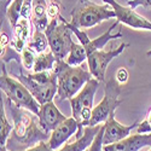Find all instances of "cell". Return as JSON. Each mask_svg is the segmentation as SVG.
Instances as JSON below:
<instances>
[{
  "mask_svg": "<svg viewBox=\"0 0 151 151\" xmlns=\"http://www.w3.org/2000/svg\"><path fill=\"white\" fill-rule=\"evenodd\" d=\"M71 22L74 27L80 29H88L103 21L115 18V12L111 6L97 5L91 0H79L71 11Z\"/></svg>",
  "mask_w": 151,
  "mask_h": 151,
  "instance_id": "obj_2",
  "label": "cell"
},
{
  "mask_svg": "<svg viewBox=\"0 0 151 151\" xmlns=\"http://www.w3.org/2000/svg\"><path fill=\"white\" fill-rule=\"evenodd\" d=\"M129 45L122 42L121 45H119L116 48H112L110 51H102V50H98L92 53H90L87 56V63H88V70L91 73V75L100 81H104L105 79V73L108 69V65L111 60H114L117 56H120L124 48H127Z\"/></svg>",
  "mask_w": 151,
  "mask_h": 151,
  "instance_id": "obj_8",
  "label": "cell"
},
{
  "mask_svg": "<svg viewBox=\"0 0 151 151\" xmlns=\"http://www.w3.org/2000/svg\"><path fill=\"white\" fill-rule=\"evenodd\" d=\"M27 46L30 47L32 50H34L36 53L45 52L48 47V41H47V36H46L45 32L35 29V32L32 35V39L28 41Z\"/></svg>",
  "mask_w": 151,
  "mask_h": 151,
  "instance_id": "obj_21",
  "label": "cell"
},
{
  "mask_svg": "<svg viewBox=\"0 0 151 151\" xmlns=\"http://www.w3.org/2000/svg\"><path fill=\"white\" fill-rule=\"evenodd\" d=\"M9 42H10V40H9L7 34L4 33V32H0V44L6 47V46L9 45Z\"/></svg>",
  "mask_w": 151,
  "mask_h": 151,
  "instance_id": "obj_31",
  "label": "cell"
},
{
  "mask_svg": "<svg viewBox=\"0 0 151 151\" xmlns=\"http://www.w3.org/2000/svg\"><path fill=\"white\" fill-rule=\"evenodd\" d=\"M104 91V97L100 100V103L93 108L91 120L87 126H97L105 122L110 116L115 115L117 106L122 103V100L120 99L121 85H119L115 79H111L105 83Z\"/></svg>",
  "mask_w": 151,
  "mask_h": 151,
  "instance_id": "obj_7",
  "label": "cell"
},
{
  "mask_svg": "<svg viewBox=\"0 0 151 151\" xmlns=\"http://www.w3.org/2000/svg\"><path fill=\"white\" fill-rule=\"evenodd\" d=\"M1 24H3V19H0V32H1Z\"/></svg>",
  "mask_w": 151,
  "mask_h": 151,
  "instance_id": "obj_34",
  "label": "cell"
},
{
  "mask_svg": "<svg viewBox=\"0 0 151 151\" xmlns=\"http://www.w3.org/2000/svg\"><path fill=\"white\" fill-rule=\"evenodd\" d=\"M146 55H147V56H151V50H150V51H147V52H146Z\"/></svg>",
  "mask_w": 151,
  "mask_h": 151,
  "instance_id": "obj_35",
  "label": "cell"
},
{
  "mask_svg": "<svg viewBox=\"0 0 151 151\" xmlns=\"http://www.w3.org/2000/svg\"><path fill=\"white\" fill-rule=\"evenodd\" d=\"M127 5L131 9H137L138 6L151 7V0H127Z\"/></svg>",
  "mask_w": 151,
  "mask_h": 151,
  "instance_id": "obj_28",
  "label": "cell"
},
{
  "mask_svg": "<svg viewBox=\"0 0 151 151\" xmlns=\"http://www.w3.org/2000/svg\"><path fill=\"white\" fill-rule=\"evenodd\" d=\"M115 80L117 81L119 85H123V83L127 82V80H128V71H127V69L123 68V67L120 68V69L116 71V78H115Z\"/></svg>",
  "mask_w": 151,
  "mask_h": 151,
  "instance_id": "obj_27",
  "label": "cell"
},
{
  "mask_svg": "<svg viewBox=\"0 0 151 151\" xmlns=\"http://www.w3.org/2000/svg\"><path fill=\"white\" fill-rule=\"evenodd\" d=\"M5 48H6L5 46H3L1 44H0V57H1V56L5 53Z\"/></svg>",
  "mask_w": 151,
  "mask_h": 151,
  "instance_id": "obj_32",
  "label": "cell"
},
{
  "mask_svg": "<svg viewBox=\"0 0 151 151\" xmlns=\"http://www.w3.org/2000/svg\"><path fill=\"white\" fill-rule=\"evenodd\" d=\"M85 60H87V52H86L85 47L80 42L79 44L74 42L70 48V52L68 53V56L65 58V62L69 65L76 67V65H81Z\"/></svg>",
  "mask_w": 151,
  "mask_h": 151,
  "instance_id": "obj_20",
  "label": "cell"
},
{
  "mask_svg": "<svg viewBox=\"0 0 151 151\" xmlns=\"http://www.w3.org/2000/svg\"><path fill=\"white\" fill-rule=\"evenodd\" d=\"M86 151H87V150H86Z\"/></svg>",
  "mask_w": 151,
  "mask_h": 151,
  "instance_id": "obj_39",
  "label": "cell"
},
{
  "mask_svg": "<svg viewBox=\"0 0 151 151\" xmlns=\"http://www.w3.org/2000/svg\"><path fill=\"white\" fill-rule=\"evenodd\" d=\"M98 87L99 81L92 78L85 83V86L79 91L78 94H75L71 99H69L71 105V115L82 127L83 126L86 127L91 120L94 96Z\"/></svg>",
  "mask_w": 151,
  "mask_h": 151,
  "instance_id": "obj_6",
  "label": "cell"
},
{
  "mask_svg": "<svg viewBox=\"0 0 151 151\" xmlns=\"http://www.w3.org/2000/svg\"><path fill=\"white\" fill-rule=\"evenodd\" d=\"M30 19L21 17L17 24L14 27L15 34H14V40L11 42V47L16 50L17 52H22V50L27 46L29 34H30V27H29Z\"/></svg>",
  "mask_w": 151,
  "mask_h": 151,
  "instance_id": "obj_16",
  "label": "cell"
},
{
  "mask_svg": "<svg viewBox=\"0 0 151 151\" xmlns=\"http://www.w3.org/2000/svg\"><path fill=\"white\" fill-rule=\"evenodd\" d=\"M36 52L34 50H32L30 47L26 46L22 52H21V59H22V64L23 68L26 70H33L34 64H35V59H36Z\"/></svg>",
  "mask_w": 151,
  "mask_h": 151,
  "instance_id": "obj_23",
  "label": "cell"
},
{
  "mask_svg": "<svg viewBox=\"0 0 151 151\" xmlns=\"http://www.w3.org/2000/svg\"><path fill=\"white\" fill-rule=\"evenodd\" d=\"M0 151H7L6 149H0Z\"/></svg>",
  "mask_w": 151,
  "mask_h": 151,
  "instance_id": "obj_36",
  "label": "cell"
},
{
  "mask_svg": "<svg viewBox=\"0 0 151 151\" xmlns=\"http://www.w3.org/2000/svg\"><path fill=\"white\" fill-rule=\"evenodd\" d=\"M11 1H12V0H7V4H10Z\"/></svg>",
  "mask_w": 151,
  "mask_h": 151,
  "instance_id": "obj_37",
  "label": "cell"
},
{
  "mask_svg": "<svg viewBox=\"0 0 151 151\" xmlns=\"http://www.w3.org/2000/svg\"><path fill=\"white\" fill-rule=\"evenodd\" d=\"M50 3H55V4L62 5V0H50Z\"/></svg>",
  "mask_w": 151,
  "mask_h": 151,
  "instance_id": "obj_33",
  "label": "cell"
},
{
  "mask_svg": "<svg viewBox=\"0 0 151 151\" xmlns=\"http://www.w3.org/2000/svg\"><path fill=\"white\" fill-rule=\"evenodd\" d=\"M137 133H151V109L147 112L146 119L142 123L138 124Z\"/></svg>",
  "mask_w": 151,
  "mask_h": 151,
  "instance_id": "obj_25",
  "label": "cell"
},
{
  "mask_svg": "<svg viewBox=\"0 0 151 151\" xmlns=\"http://www.w3.org/2000/svg\"><path fill=\"white\" fill-rule=\"evenodd\" d=\"M56 57L52 53V51H45L41 53L36 55L35 64L33 68L34 73H41V71H47V70H53L55 64H56Z\"/></svg>",
  "mask_w": 151,
  "mask_h": 151,
  "instance_id": "obj_19",
  "label": "cell"
},
{
  "mask_svg": "<svg viewBox=\"0 0 151 151\" xmlns=\"http://www.w3.org/2000/svg\"><path fill=\"white\" fill-rule=\"evenodd\" d=\"M39 126L45 133L52 132L59 123H62L67 117L62 114L53 102H47L40 105V111L37 114Z\"/></svg>",
  "mask_w": 151,
  "mask_h": 151,
  "instance_id": "obj_13",
  "label": "cell"
},
{
  "mask_svg": "<svg viewBox=\"0 0 151 151\" xmlns=\"http://www.w3.org/2000/svg\"><path fill=\"white\" fill-rule=\"evenodd\" d=\"M102 126H86L83 128V133L81 137L76 138V140L70 143V144H65L62 147H59L56 151H86L90 147V145L92 144L94 137L97 135V133L99 132Z\"/></svg>",
  "mask_w": 151,
  "mask_h": 151,
  "instance_id": "obj_14",
  "label": "cell"
},
{
  "mask_svg": "<svg viewBox=\"0 0 151 151\" xmlns=\"http://www.w3.org/2000/svg\"><path fill=\"white\" fill-rule=\"evenodd\" d=\"M151 146V133H137L127 138L103 146L102 151H139L143 147Z\"/></svg>",
  "mask_w": 151,
  "mask_h": 151,
  "instance_id": "obj_12",
  "label": "cell"
},
{
  "mask_svg": "<svg viewBox=\"0 0 151 151\" xmlns=\"http://www.w3.org/2000/svg\"><path fill=\"white\" fill-rule=\"evenodd\" d=\"M47 3L46 0H33L32 4V15L30 22L35 27L36 30L45 32L48 26V16H47Z\"/></svg>",
  "mask_w": 151,
  "mask_h": 151,
  "instance_id": "obj_15",
  "label": "cell"
},
{
  "mask_svg": "<svg viewBox=\"0 0 151 151\" xmlns=\"http://www.w3.org/2000/svg\"><path fill=\"white\" fill-rule=\"evenodd\" d=\"M47 36L48 47L55 55L57 60H65L70 48L74 44L71 37V30L67 26V21L60 15L58 18L50 19L48 26L45 29Z\"/></svg>",
  "mask_w": 151,
  "mask_h": 151,
  "instance_id": "obj_4",
  "label": "cell"
},
{
  "mask_svg": "<svg viewBox=\"0 0 151 151\" xmlns=\"http://www.w3.org/2000/svg\"><path fill=\"white\" fill-rule=\"evenodd\" d=\"M147 151H151V147H150V149H149V150H147Z\"/></svg>",
  "mask_w": 151,
  "mask_h": 151,
  "instance_id": "obj_38",
  "label": "cell"
},
{
  "mask_svg": "<svg viewBox=\"0 0 151 151\" xmlns=\"http://www.w3.org/2000/svg\"><path fill=\"white\" fill-rule=\"evenodd\" d=\"M103 1L109 6H111V9L115 12V18L120 23H123L126 26L134 29L151 30V22H149L142 15L137 14L133 9L128 6H122L116 0H103Z\"/></svg>",
  "mask_w": 151,
  "mask_h": 151,
  "instance_id": "obj_9",
  "label": "cell"
},
{
  "mask_svg": "<svg viewBox=\"0 0 151 151\" xmlns=\"http://www.w3.org/2000/svg\"><path fill=\"white\" fill-rule=\"evenodd\" d=\"M11 131H12V126L7 121L5 105H4V98H3V91L0 90V149H6V142H7V138Z\"/></svg>",
  "mask_w": 151,
  "mask_h": 151,
  "instance_id": "obj_18",
  "label": "cell"
},
{
  "mask_svg": "<svg viewBox=\"0 0 151 151\" xmlns=\"http://www.w3.org/2000/svg\"><path fill=\"white\" fill-rule=\"evenodd\" d=\"M120 22L119 21H116L112 26L104 33V34H102L100 36H98V37H96V39H91L90 40V42L87 44L86 46H83L85 47V50H86V52H87V56H88L90 53H92V52H94V51H98V50H102L110 40H112V39H119V37H121L122 36V33H120V32H117V33H114V29L117 27V24H119Z\"/></svg>",
  "mask_w": 151,
  "mask_h": 151,
  "instance_id": "obj_17",
  "label": "cell"
},
{
  "mask_svg": "<svg viewBox=\"0 0 151 151\" xmlns=\"http://www.w3.org/2000/svg\"><path fill=\"white\" fill-rule=\"evenodd\" d=\"M19 81L27 87L33 97L40 105L47 102H52L57 94V76L55 70L41 73H21Z\"/></svg>",
  "mask_w": 151,
  "mask_h": 151,
  "instance_id": "obj_3",
  "label": "cell"
},
{
  "mask_svg": "<svg viewBox=\"0 0 151 151\" xmlns=\"http://www.w3.org/2000/svg\"><path fill=\"white\" fill-rule=\"evenodd\" d=\"M83 127L74 117H67L62 123H59L57 127L52 131L51 135L48 138V146L52 150H58L59 147L65 144V142L74 134H76L78 131H82Z\"/></svg>",
  "mask_w": 151,
  "mask_h": 151,
  "instance_id": "obj_10",
  "label": "cell"
},
{
  "mask_svg": "<svg viewBox=\"0 0 151 151\" xmlns=\"http://www.w3.org/2000/svg\"><path fill=\"white\" fill-rule=\"evenodd\" d=\"M7 6V0H0V19H3V15H6Z\"/></svg>",
  "mask_w": 151,
  "mask_h": 151,
  "instance_id": "obj_30",
  "label": "cell"
},
{
  "mask_svg": "<svg viewBox=\"0 0 151 151\" xmlns=\"http://www.w3.org/2000/svg\"><path fill=\"white\" fill-rule=\"evenodd\" d=\"M24 151H55V150H52L51 147H50L47 143L40 142L37 145H35V146H33V147H30L28 150H24Z\"/></svg>",
  "mask_w": 151,
  "mask_h": 151,
  "instance_id": "obj_29",
  "label": "cell"
},
{
  "mask_svg": "<svg viewBox=\"0 0 151 151\" xmlns=\"http://www.w3.org/2000/svg\"><path fill=\"white\" fill-rule=\"evenodd\" d=\"M103 135H104V124L100 127L99 132L97 133V135L94 137V139L92 142V144L90 145V147L87 149V151H102L103 149Z\"/></svg>",
  "mask_w": 151,
  "mask_h": 151,
  "instance_id": "obj_24",
  "label": "cell"
},
{
  "mask_svg": "<svg viewBox=\"0 0 151 151\" xmlns=\"http://www.w3.org/2000/svg\"><path fill=\"white\" fill-rule=\"evenodd\" d=\"M60 6H62V5H58V4H55V3H50L48 7H47V16H48V19L58 18L59 11H60Z\"/></svg>",
  "mask_w": 151,
  "mask_h": 151,
  "instance_id": "obj_26",
  "label": "cell"
},
{
  "mask_svg": "<svg viewBox=\"0 0 151 151\" xmlns=\"http://www.w3.org/2000/svg\"><path fill=\"white\" fill-rule=\"evenodd\" d=\"M57 76V99H71L93 76L81 65L73 67L65 60H56L53 68Z\"/></svg>",
  "mask_w": 151,
  "mask_h": 151,
  "instance_id": "obj_1",
  "label": "cell"
},
{
  "mask_svg": "<svg viewBox=\"0 0 151 151\" xmlns=\"http://www.w3.org/2000/svg\"><path fill=\"white\" fill-rule=\"evenodd\" d=\"M22 6H23V0H12L6 9V17L12 28L16 26L21 18Z\"/></svg>",
  "mask_w": 151,
  "mask_h": 151,
  "instance_id": "obj_22",
  "label": "cell"
},
{
  "mask_svg": "<svg viewBox=\"0 0 151 151\" xmlns=\"http://www.w3.org/2000/svg\"><path fill=\"white\" fill-rule=\"evenodd\" d=\"M0 90L7 96V98L14 102L18 108L32 111L37 115L40 111V104L33 97L29 90L19 80H16L3 69V74L0 75Z\"/></svg>",
  "mask_w": 151,
  "mask_h": 151,
  "instance_id": "obj_5",
  "label": "cell"
},
{
  "mask_svg": "<svg viewBox=\"0 0 151 151\" xmlns=\"http://www.w3.org/2000/svg\"><path fill=\"white\" fill-rule=\"evenodd\" d=\"M138 122L133 123L132 126H124L115 120V115L110 116L104 122V135H103V145H110L117 143L124 138H127L133 129L138 127Z\"/></svg>",
  "mask_w": 151,
  "mask_h": 151,
  "instance_id": "obj_11",
  "label": "cell"
}]
</instances>
